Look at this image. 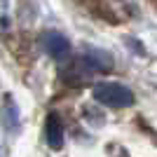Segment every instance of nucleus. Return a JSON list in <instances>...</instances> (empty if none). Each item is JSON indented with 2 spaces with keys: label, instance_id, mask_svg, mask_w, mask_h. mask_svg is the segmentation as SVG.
<instances>
[{
  "label": "nucleus",
  "instance_id": "f257e3e1",
  "mask_svg": "<svg viewBox=\"0 0 157 157\" xmlns=\"http://www.w3.org/2000/svg\"><path fill=\"white\" fill-rule=\"evenodd\" d=\"M94 98L103 105L110 108H127L134 103V94L122 85H113V82H103V85L94 87Z\"/></svg>",
  "mask_w": 157,
  "mask_h": 157
},
{
  "label": "nucleus",
  "instance_id": "f03ea898",
  "mask_svg": "<svg viewBox=\"0 0 157 157\" xmlns=\"http://www.w3.org/2000/svg\"><path fill=\"white\" fill-rule=\"evenodd\" d=\"M42 42H45L47 54H49L52 59H56V61H63L66 56L71 54V45H68V40H66L63 35H59V33H54V31L45 33V35H42Z\"/></svg>",
  "mask_w": 157,
  "mask_h": 157
},
{
  "label": "nucleus",
  "instance_id": "7ed1b4c3",
  "mask_svg": "<svg viewBox=\"0 0 157 157\" xmlns=\"http://www.w3.org/2000/svg\"><path fill=\"white\" fill-rule=\"evenodd\" d=\"M45 134H47V143L52 145V148H61V143H63V129H61V120L56 115L47 117Z\"/></svg>",
  "mask_w": 157,
  "mask_h": 157
}]
</instances>
